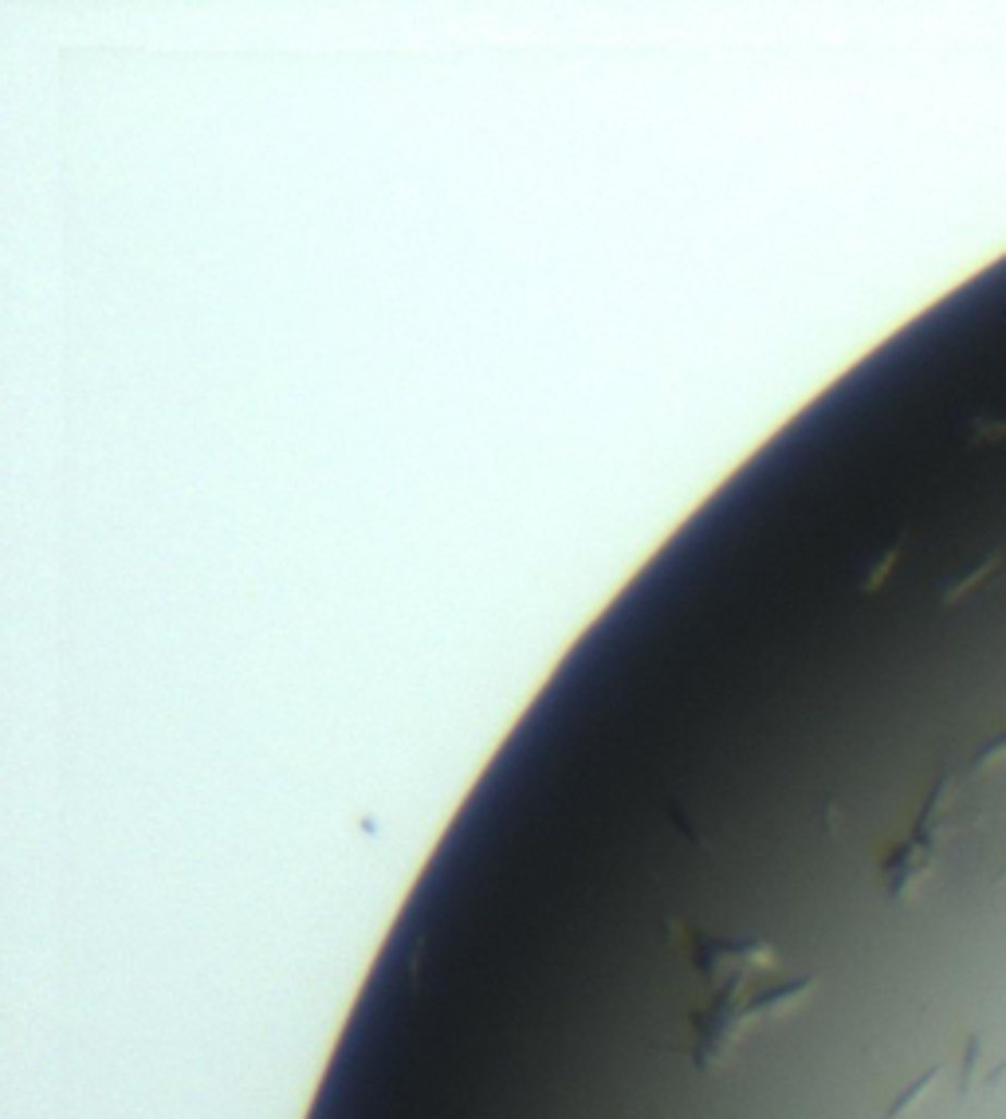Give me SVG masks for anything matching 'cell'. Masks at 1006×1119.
I'll return each instance as SVG.
<instances>
[{
    "instance_id": "obj_1",
    "label": "cell",
    "mask_w": 1006,
    "mask_h": 1119,
    "mask_svg": "<svg viewBox=\"0 0 1006 1119\" xmlns=\"http://www.w3.org/2000/svg\"><path fill=\"white\" fill-rule=\"evenodd\" d=\"M936 1077H940V1072H936V1069H928V1072H924V1077L916 1080L912 1089H908V1092H905V1096L896 1099L893 1108H888V1111H885V1119H900V1116H905V1111H908V1108H912L916 1099H920V1096H924V1092H928V1089H932V1084H936Z\"/></svg>"
},
{
    "instance_id": "obj_2",
    "label": "cell",
    "mask_w": 1006,
    "mask_h": 1119,
    "mask_svg": "<svg viewBox=\"0 0 1006 1119\" xmlns=\"http://www.w3.org/2000/svg\"><path fill=\"white\" fill-rule=\"evenodd\" d=\"M976 1057H979V1041H967V1057H964V1089L971 1084V1065H976Z\"/></svg>"
}]
</instances>
